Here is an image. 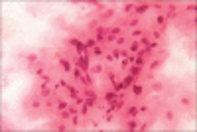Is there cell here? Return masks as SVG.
Masks as SVG:
<instances>
[{
	"label": "cell",
	"instance_id": "cell-1",
	"mask_svg": "<svg viewBox=\"0 0 197 132\" xmlns=\"http://www.w3.org/2000/svg\"><path fill=\"white\" fill-rule=\"evenodd\" d=\"M81 93H83V97H85L87 106H89V109H97V105H99V95L95 93L93 89H89V87H85Z\"/></svg>",
	"mask_w": 197,
	"mask_h": 132
},
{
	"label": "cell",
	"instance_id": "cell-2",
	"mask_svg": "<svg viewBox=\"0 0 197 132\" xmlns=\"http://www.w3.org/2000/svg\"><path fill=\"white\" fill-rule=\"evenodd\" d=\"M69 45L75 47V51H77L79 55H89V47H87L79 38H69Z\"/></svg>",
	"mask_w": 197,
	"mask_h": 132
},
{
	"label": "cell",
	"instance_id": "cell-3",
	"mask_svg": "<svg viewBox=\"0 0 197 132\" xmlns=\"http://www.w3.org/2000/svg\"><path fill=\"white\" fill-rule=\"evenodd\" d=\"M75 67H79L83 73H89L91 63H89V55H79V59L75 61Z\"/></svg>",
	"mask_w": 197,
	"mask_h": 132
},
{
	"label": "cell",
	"instance_id": "cell-4",
	"mask_svg": "<svg viewBox=\"0 0 197 132\" xmlns=\"http://www.w3.org/2000/svg\"><path fill=\"white\" fill-rule=\"evenodd\" d=\"M95 40H97V43H107V30H104L103 26H99L97 30H95Z\"/></svg>",
	"mask_w": 197,
	"mask_h": 132
},
{
	"label": "cell",
	"instance_id": "cell-5",
	"mask_svg": "<svg viewBox=\"0 0 197 132\" xmlns=\"http://www.w3.org/2000/svg\"><path fill=\"white\" fill-rule=\"evenodd\" d=\"M120 81H122V87H124V91H128V89H130L134 83H136V77H134V75H130V73H126V75H124Z\"/></svg>",
	"mask_w": 197,
	"mask_h": 132
},
{
	"label": "cell",
	"instance_id": "cell-6",
	"mask_svg": "<svg viewBox=\"0 0 197 132\" xmlns=\"http://www.w3.org/2000/svg\"><path fill=\"white\" fill-rule=\"evenodd\" d=\"M116 97H118V93H114L112 89H108V91H104V93H103V101L107 102V105L114 102V101H116Z\"/></svg>",
	"mask_w": 197,
	"mask_h": 132
},
{
	"label": "cell",
	"instance_id": "cell-7",
	"mask_svg": "<svg viewBox=\"0 0 197 132\" xmlns=\"http://www.w3.org/2000/svg\"><path fill=\"white\" fill-rule=\"evenodd\" d=\"M150 8H152V4H138V6H134V16H138V18H140V16L146 14Z\"/></svg>",
	"mask_w": 197,
	"mask_h": 132
},
{
	"label": "cell",
	"instance_id": "cell-8",
	"mask_svg": "<svg viewBox=\"0 0 197 132\" xmlns=\"http://www.w3.org/2000/svg\"><path fill=\"white\" fill-rule=\"evenodd\" d=\"M59 65H61V69H63L65 73H69L71 69H73V65H71V61H69V59H63V57H59Z\"/></svg>",
	"mask_w": 197,
	"mask_h": 132
},
{
	"label": "cell",
	"instance_id": "cell-9",
	"mask_svg": "<svg viewBox=\"0 0 197 132\" xmlns=\"http://www.w3.org/2000/svg\"><path fill=\"white\" fill-rule=\"evenodd\" d=\"M91 51H93V55L97 57V59H99V57H103L104 53H107V51H104V49H103V45H100V43H97V45H95L93 49H91Z\"/></svg>",
	"mask_w": 197,
	"mask_h": 132
},
{
	"label": "cell",
	"instance_id": "cell-10",
	"mask_svg": "<svg viewBox=\"0 0 197 132\" xmlns=\"http://www.w3.org/2000/svg\"><path fill=\"white\" fill-rule=\"evenodd\" d=\"M126 116L128 118H136L138 116V106L136 105H132V106H128V109H126Z\"/></svg>",
	"mask_w": 197,
	"mask_h": 132
},
{
	"label": "cell",
	"instance_id": "cell-11",
	"mask_svg": "<svg viewBox=\"0 0 197 132\" xmlns=\"http://www.w3.org/2000/svg\"><path fill=\"white\" fill-rule=\"evenodd\" d=\"M140 51V43L138 42H130L128 43V53H130V55H134V53H138Z\"/></svg>",
	"mask_w": 197,
	"mask_h": 132
},
{
	"label": "cell",
	"instance_id": "cell-12",
	"mask_svg": "<svg viewBox=\"0 0 197 132\" xmlns=\"http://www.w3.org/2000/svg\"><path fill=\"white\" fill-rule=\"evenodd\" d=\"M69 102H67L65 101V99L63 97H57V110H63V109H69Z\"/></svg>",
	"mask_w": 197,
	"mask_h": 132
},
{
	"label": "cell",
	"instance_id": "cell-13",
	"mask_svg": "<svg viewBox=\"0 0 197 132\" xmlns=\"http://www.w3.org/2000/svg\"><path fill=\"white\" fill-rule=\"evenodd\" d=\"M166 22H167V20H166L164 14H158V16H156V28H164Z\"/></svg>",
	"mask_w": 197,
	"mask_h": 132
},
{
	"label": "cell",
	"instance_id": "cell-14",
	"mask_svg": "<svg viewBox=\"0 0 197 132\" xmlns=\"http://www.w3.org/2000/svg\"><path fill=\"white\" fill-rule=\"evenodd\" d=\"M138 24H140V18H138V16H132V18L126 20V26H128V28H136Z\"/></svg>",
	"mask_w": 197,
	"mask_h": 132
},
{
	"label": "cell",
	"instance_id": "cell-15",
	"mask_svg": "<svg viewBox=\"0 0 197 132\" xmlns=\"http://www.w3.org/2000/svg\"><path fill=\"white\" fill-rule=\"evenodd\" d=\"M130 89H132V93H134V97H140V95H142V91H144V87H142V85H140V83H134V85H132V87H130Z\"/></svg>",
	"mask_w": 197,
	"mask_h": 132
},
{
	"label": "cell",
	"instance_id": "cell-16",
	"mask_svg": "<svg viewBox=\"0 0 197 132\" xmlns=\"http://www.w3.org/2000/svg\"><path fill=\"white\" fill-rule=\"evenodd\" d=\"M79 114H81V118L89 116V106H87V102H83V105L79 106Z\"/></svg>",
	"mask_w": 197,
	"mask_h": 132
},
{
	"label": "cell",
	"instance_id": "cell-17",
	"mask_svg": "<svg viewBox=\"0 0 197 132\" xmlns=\"http://www.w3.org/2000/svg\"><path fill=\"white\" fill-rule=\"evenodd\" d=\"M150 43H152V42H150V36H148V32H146V34L140 38V47H148Z\"/></svg>",
	"mask_w": 197,
	"mask_h": 132
},
{
	"label": "cell",
	"instance_id": "cell-18",
	"mask_svg": "<svg viewBox=\"0 0 197 132\" xmlns=\"http://www.w3.org/2000/svg\"><path fill=\"white\" fill-rule=\"evenodd\" d=\"M128 73H130V75H134V77L138 79V75L142 73V67H138V65H130V71H128Z\"/></svg>",
	"mask_w": 197,
	"mask_h": 132
},
{
	"label": "cell",
	"instance_id": "cell-19",
	"mask_svg": "<svg viewBox=\"0 0 197 132\" xmlns=\"http://www.w3.org/2000/svg\"><path fill=\"white\" fill-rule=\"evenodd\" d=\"M112 91H114V93H120V91H124V87H122V81H114V83H112Z\"/></svg>",
	"mask_w": 197,
	"mask_h": 132
},
{
	"label": "cell",
	"instance_id": "cell-20",
	"mask_svg": "<svg viewBox=\"0 0 197 132\" xmlns=\"http://www.w3.org/2000/svg\"><path fill=\"white\" fill-rule=\"evenodd\" d=\"M138 128V122L134 120V118H128V122H126V130H136Z\"/></svg>",
	"mask_w": 197,
	"mask_h": 132
},
{
	"label": "cell",
	"instance_id": "cell-21",
	"mask_svg": "<svg viewBox=\"0 0 197 132\" xmlns=\"http://www.w3.org/2000/svg\"><path fill=\"white\" fill-rule=\"evenodd\" d=\"M174 16H175V6H174V4H170V6H167V16H166V20L167 18H174Z\"/></svg>",
	"mask_w": 197,
	"mask_h": 132
},
{
	"label": "cell",
	"instance_id": "cell-22",
	"mask_svg": "<svg viewBox=\"0 0 197 132\" xmlns=\"http://www.w3.org/2000/svg\"><path fill=\"white\" fill-rule=\"evenodd\" d=\"M73 75H75V79H77V83H79V81H81V77L85 75V73H83L79 67H73Z\"/></svg>",
	"mask_w": 197,
	"mask_h": 132
},
{
	"label": "cell",
	"instance_id": "cell-23",
	"mask_svg": "<svg viewBox=\"0 0 197 132\" xmlns=\"http://www.w3.org/2000/svg\"><path fill=\"white\" fill-rule=\"evenodd\" d=\"M144 34H146V32H144V30H140V28H136V30H132V32H130L132 38H142Z\"/></svg>",
	"mask_w": 197,
	"mask_h": 132
},
{
	"label": "cell",
	"instance_id": "cell-24",
	"mask_svg": "<svg viewBox=\"0 0 197 132\" xmlns=\"http://www.w3.org/2000/svg\"><path fill=\"white\" fill-rule=\"evenodd\" d=\"M160 65H162V61H160V59H154L152 63H150V67H148V69H150V71H156V69L160 67Z\"/></svg>",
	"mask_w": 197,
	"mask_h": 132
},
{
	"label": "cell",
	"instance_id": "cell-25",
	"mask_svg": "<svg viewBox=\"0 0 197 132\" xmlns=\"http://www.w3.org/2000/svg\"><path fill=\"white\" fill-rule=\"evenodd\" d=\"M85 45H87V47H89V49H93L95 45H97V40H95V38H87V42H85Z\"/></svg>",
	"mask_w": 197,
	"mask_h": 132
},
{
	"label": "cell",
	"instance_id": "cell-26",
	"mask_svg": "<svg viewBox=\"0 0 197 132\" xmlns=\"http://www.w3.org/2000/svg\"><path fill=\"white\" fill-rule=\"evenodd\" d=\"M134 6H136L134 2H128V4H124V12H126V14H130V12H134Z\"/></svg>",
	"mask_w": 197,
	"mask_h": 132
},
{
	"label": "cell",
	"instance_id": "cell-27",
	"mask_svg": "<svg viewBox=\"0 0 197 132\" xmlns=\"http://www.w3.org/2000/svg\"><path fill=\"white\" fill-rule=\"evenodd\" d=\"M150 38H152V40H160V38H162V32H160V30H158V28H156V30H152V34H150Z\"/></svg>",
	"mask_w": 197,
	"mask_h": 132
},
{
	"label": "cell",
	"instance_id": "cell-28",
	"mask_svg": "<svg viewBox=\"0 0 197 132\" xmlns=\"http://www.w3.org/2000/svg\"><path fill=\"white\" fill-rule=\"evenodd\" d=\"M26 59H28V63H30V65H33V63H37V55H36V53H30V55H28Z\"/></svg>",
	"mask_w": 197,
	"mask_h": 132
},
{
	"label": "cell",
	"instance_id": "cell-29",
	"mask_svg": "<svg viewBox=\"0 0 197 132\" xmlns=\"http://www.w3.org/2000/svg\"><path fill=\"white\" fill-rule=\"evenodd\" d=\"M41 97H45V99L51 97V89L49 87H41Z\"/></svg>",
	"mask_w": 197,
	"mask_h": 132
},
{
	"label": "cell",
	"instance_id": "cell-30",
	"mask_svg": "<svg viewBox=\"0 0 197 132\" xmlns=\"http://www.w3.org/2000/svg\"><path fill=\"white\" fill-rule=\"evenodd\" d=\"M93 71H95V73H99V75H100V73H104V65L97 63V65H95V67H93Z\"/></svg>",
	"mask_w": 197,
	"mask_h": 132
},
{
	"label": "cell",
	"instance_id": "cell-31",
	"mask_svg": "<svg viewBox=\"0 0 197 132\" xmlns=\"http://www.w3.org/2000/svg\"><path fill=\"white\" fill-rule=\"evenodd\" d=\"M152 91H164V83H152Z\"/></svg>",
	"mask_w": 197,
	"mask_h": 132
},
{
	"label": "cell",
	"instance_id": "cell-32",
	"mask_svg": "<svg viewBox=\"0 0 197 132\" xmlns=\"http://www.w3.org/2000/svg\"><path fill=\"white\" fill-rule=\"evenodd\" d=\"M124 43H126V38H124V36H118V38H116V45L120 47V45H124Z\"/></svg>",
	"mask_w": 197,
	"mask_h": 132
},
{
	"label": "cell",
	"instance_id": "cell-33",
	"mask_svg": "<svg viewBox=\"0 0 197 132\" xmlns=\"http://www.w3.org/2000/svg\"><path fill=\"white\" fill-rule=\"evenodd\" d=\"M114 16V10H104L103 12V18H112Z\"/></svg>",
	"mask_w": 197,
	"mask_h": 132
},
{
	"label": "cell",
	"instance_id": "cell-34",
	"mask_svg": "<svg viewBox=\"0 0 197 132\" xmlns=\"http://www.w3.org/2000/svg\"><path fill=\"white\" fill-rule=\"evenodd\" d=\"M40 106H41V102L37 101V97H36V99H32V109H40Z\"/></svg>",
	"mask_w": 197,
	"mask_h": 132
},
{
	"label": "cell",
	"instance_id": "cell-35",
	"mask_svg": "<svg viewBox=\"0 0 197 132\" xmlns=\"http://www.w3.org/2000/svg\"><path fill=\"white\" fill-rule=\"evenodd\" d=\"M166 120H167V122L174 120V113H171V110H167V113H166Z\"/></svg>",
	"mask_w": 197,
	"mask_h": 132
},
{
	"label": "cell",
	"instance_id": "cell-36",
	"mask_svg": "<svg viewBox=\"0 0 197 132\" xmlns=\"http://www.w3.org/2000/svg\"><path fill=\"white\" fill-rule=\"evenodd\" d=\"M181 102H183L185 106H189V105H191V99H189V97H181Z\"/></svg>",
	"mask_w": 197,
	"mask_h": 132
},
{
	"label": "cell",
	"instance_id": "cell-37",
	"mask_svg": "<svg viewBox=\"0 0 197 132\" xmlns=\"http://www.w3.org/2000/svg\"><path fill=\"white\" fill-rule=\"evenodd\" d=\"M138 126H140V130H148V128H150L148 122H142V124H138Z\"/></svg>",
	"mask_w": 197,
	"mask_h": 132
},
{
	"label": "cell",
	"instance_id": "cell-38",
	"mask_svg": "<svg viewBox=\"0 0 197 132\" xmlns=\"http://www.w3.org/2000/svg\"><path fill=\"white\" fill-rule=\"evenodd\" d=\"M138 113H148V106H138Z\"/></svg>",
	"mask_w": 197,
	"mask_h": 132
},
{
	"label": "cell",
	"instance_id": "cell-39",
	"mask_svg": "<svg viewBox=\"0 0 197 132\" xmlns=\"http://www.w3.org/2000/svg\"><path fill=\"white\" fill-rule=\"evenodd\" d=\"M36 73H37L40 77H44V67H37V71H36Z\"/></svg>",
	"mask_w": 197,
	"mask_h": 132
}]
</instances>
